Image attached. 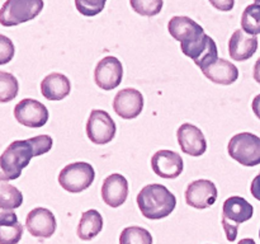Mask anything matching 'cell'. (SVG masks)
<instances>
[{
	"mask_svg": "<svg viewBox=\"0 0 260 244\" xmlns=\"http://www.w3.org/2000/svg\"><path fill=\"white\" fill-rule=\"evenodd\" d=\"M52 137L38 135L27 140H15L0 155V180H14L20 177L22 170L30 163L32 158L40 157L51 150Z\"/></svg>",
	"mask_w": 260,
	"mask_h": 244,
	"instance_id": "1",
	"label": "cell"
},
{
	"mask_svg": "<svg viewBox=\"0 0 260 244\" xmlns=\"http://www.w3.org/2000/svg\"><path fill=\"white\" fill-rule=\"evenodd\" d=\"M137 206L142 215L150 220L168 218L177 206V197L165 186L147 185L137 195Z\"/></svg>",
	"mask_w": 260,
	"mask_h": 244,
	"instance_id": "2",
	"label": "cell"
},
{
	"mask_svg": "<svg viewBox=\"0 0 260 244\" xmlns=\"http://www.w3.org/2000/svg\"><path fill=\"white\" fill-rule=\"evenodd\" d=\"M254 207L248 200L240 196H231L222 206V228L229 241H235L239 225L250 220Z\"/></svg>",
	"mask_w": 260,
	"mask_h": 244,
	"instance_id": "3",
	"label": "cell"
},
{
	"mask_svg": "<svg viewBox=\"0 0 260 244\" xmlns=\"http://www.w3.org/2000/svg\"><path fill=\"white\" fill-rule=\"evenodd\" d=\"M43 0H7L0 8V24L15 27L35 19L42 12Z\"/></svg>",
	"mask_w": 260,
	"mask_h": 244,
	"instance_id": "4",
	"label": "cell"
},
{
	"mask_svg": "<svg viewBox=\"0 0 260 244\" xmlns=\"http://www.w3.org/2000/svg\"><path fill=\"white\" fill-rule=\"evenodd\" d=\"M58 183L61 187L70 193H80L88 190L95 179V170L90 163H70L58 174Z\"/></svg>",
	"mask_w": 260,
	"mask_h": 244,
	"instance_id": "5",
	"label": "cell"
},
{
	"mask_svg": "<svg viewBox=\"0 0 260 244\" xmlns=\"http://www.w3.org/2000/svg\"><path fill=\"white\" fill-rule=\"evenodd\" d=\"M229 155L245 167L260 164V137L251 132L234 135L229 141Z\"/></svg>",
	"mask_w": 260,
	"mask_h": 244,
	"instance_id": "6",
	"label": "cell"
},
{
	"mask_svg": "<svg viewBox=\"0 0 260 244\" xmlns=\"http://www.w3.org/2000/svg\"><path fill=\"white\" fill-rule=\"evenodd\" d=\"M116 122L104 109H93L86 122V136L93 144L106 145L114 139Z\"/></svg>",
	"mask_w": 260,
	"mask_h": 244,
	"instance_id": "7",
	"label": "cell"
},
{
	"mask_svg": "<svg viewBox=\"0 0 260 244\" xmlns=\"http://www.w3.org/2000/svg\"><path fill=\"white\" fill-rule=\"evenodd\" d=\"M14 117L23 126L38 129L47 124L50 113L43 103L32 98H24L14 107Z\"/></svg>",
	"mask_w": 260,
	"mask_h": 244,
	"instance_id": "8",
	"label": "cell"
},
{
	"mask_svg": "<svg viewBox=\"0 0 260 244\" xmlns=\"http://www.w3.org/2000/svg\"><path fill=\"white\" fill-rule=\"evenodd\" d=\"M123 78V66L114 56L102 58L94 70V81L103 90H113L121 84Z\"/></svg>",
	"mask_w": 260,
	"mask_h": 244,
	"instance_id": "9",
	"label": "cell"
},
{
	"mask_svg": "<svg viewBox=\"0 0 260 244\" xmlns=\"http://www.w3.org/2000/svg\"><path fill=\"white\" fill-rule=\"evenodd\" d=\"M217 187L210 179H197L185 190V202L198 210L211 207L217 200Z\"/></svg>",
	"mask_w": 260,
	"mask_h": 244,
	"instance_id": "10",
	"label": "cell"
},
{
	"mask_svg": "<svg viewBox=\"0 0 260 244\" xmlns=\"http://www.w3.org/2000/svg\"><path fill=\"white\" fill-rule=\"evenodd\" d=\"M25 228L32 236L47 239L55 234L57 221L51 210L45 207H36L28 212L25 218Z\"/></svg>",
	"mask_w": 260,
	"mask_h": 244,
	"instance_id": "11",
	"label": "cell"
},
{
	"mask_svg": "<svg viewBox=\"0 0 260 244\" xmlns=\"http://www.w3.org/2000/svg\"><path fill=\"white\" fill-rule=\"evenodd\" d=\"M113 109L121 118L134 119L141 114L144 109V97L135 88H124L116 94L113 99Z\"/></svg>",
	"mask_w": 260,
	"mask_h": 244,
	"instance_id": "12",
	"label": "cell"
},
{
	"mask_svg": "<svg viewBox=\"0 0 260 244\" xmlns=\"http://www.w3.org/2000/svg\"><path fill=\"white\" fill-rule=\"evenodd\" d=\"M151 168L154 173L165 179H175L183 172V159L178 152L172 150H159L151 158Z\"/></svg>",
	"mask_w": 260,
	"mask_h": 244,
	"instance_id": "13",
	"label": "cell"
},
{
	"mask_svg": "<svg viewBox=\"0 0 260 244\" xmlns=\"http://www.w3.org/2000/svg\"><path fill=\"white\" fill-rule=\"evenodd\" d=\"M168 30L175 41H179L180 45L193 42L206 33L202 25L185 15L173 17L168 23Z\"/></svg>",
	"mask_w": 260,
	"mask_h": 244,
	"instance_id": "14",
	"label": "cell"
},
{
	"mask_svg": "<svg viewBox=\"0 0 260 244\" xmlns=\"http://www.w3.org/2000/svg\"><path fill=\"white\" fill-rule=\"evenodd\" d=\"M178 142L183 152L192 157H201L207 150V141L203 132L192 124H183L177 131Z\"/></svg>",
	"mask_w": 260,
	"mask_h": 244,
	"instance_id": "15",
	"label": "cell"
},
{
	"mask_svg": "<svg viewBox=\"0 0 260 244\" xmlns=\"http://www.w3.org/2000/svg\"><path fill=\"white\" fill-rule=\"evenodd\" d=\"M101 193L104 203L114 208L119 207L128 197V182L122 174L113 173L103 180Z\"/></svg>",
	"mask_w": 260,
	"mask_h": 244,
	"instance_id": "16",
	"label": "cell"
},
{
	"mask_svg": "<svg viewBox=\"0 0 260 244\" xmlns=\"http://www.w3.org/2000/svg\"><path fill=\"white\" fill-rule=\"evenodd\" d=\"M256 36L249 35L243 29H236L229 40V55L234 61H246L258 50Z\"/></svg>",
	"mask_w": 260,
	"mask_h": 244,
	"instance_id": "17",
	"label": "cell"
},
{
	"mask_svg": "<svg viewBox=\"0 0 260 244\" xmlns=\"http://www.w3.org/2000/svg\"><path fill=\"white\" fill-rule=\"evenodd\" d=\"M71 83L61 73H51L41 81V93L47 101H62L70 94Z\"/></svg>",
	"mask_w": 260,
	"mask_h": 244,
	"instance_id": "18",
	"label": "cell"
},
{
	"mask_svg": "<svg viewBox=\"0 0 260 244\" xmlns=\"http://www.w3.org/2000/svg\"><path fill=\"white\" fill-rule=\"evenodd\" d=\"M202 73L208 80L221 85H231L239 79V69L226 58H217L207 68L202 69Z\"/></svg>",
	"mask_w": 260,
	"mask_h": 244,
	"instance_id": "19",
	"label": "cell"
},
{
	"mask_svg": "<svg viewBox=\"0 0 260 244\" xmlns=\"http://www.w3.org/2000/svg\"><path fill=\"white\" fill-rule=\"evenodd\" d=\"M23 235V225L13 210L0 211V244H18Z\"/></svg>",
	"mask_w": 260,
	"mask_h": 244,
	"instance_id": "20",
	"label": "cell"
},
{
	"mask_svg": "<svg viewBox=\"0 0 260 244\" xmlns=\"http://www.w3.org/2000/svg\"><path fill=\"white\" fill-rule=\"evenodd\" d=\"M102 229H103V218L101 212L90 208L81 215L76 234L81 240H91L101 233Z\"/></svg>",
	"mask_w": 260,
	"mask_h": 244,
	"instance_id": "21",
	"label": "cell"
},
{
	"mask_svg": "<svg viewBox=\"0 0 260 244\" xmlns=\"http://www.w3.org/2000/svg\"><path fill=\"white\" fill-rule=\"evenodd\" d=\"M23 203V195L15 186L0 180V211L14 210Z\"/></svg>",
	"mask_w": 260,
	"mask_h": 244,
	"instance_id": "22",
	"label": "cell"
},
{
	"mask_svg": "<svg viewBox=\"0 0 260 244\" xmlns=\"http://www.w3.org/2000/svg\"><path fill=\"white\" fill-rule=\"evenodd\" d=\"M241 28L249 35H260V4L248 5L241 15Z\"/></svg>",
	"mask_w": 260,
	"mask_h": 244,
	"instance_id": "23",
	"label": "cell"
},
{
	"mask_svg": "<svg viewBox=\"0 0 260 244\" xmlns=\"http://www.w3.org/2000/svg\"><path fill=\"white\" fill-rule=\"evenodd\" d=\"M119 244H152V235L141 226H127L119 235Z\"/></svg>",
	"mask_w": 260,
	"mask_h": 244,
	"instance_id": "24",
	"label": "cell"
},
{
	"mask_svg": "<svg viewBox=\"0 0 260 244\" xmlns=\"http://www.w3.org/2000/svg\"><path fill=\"white\" fill-rule=\"evenodd\" d=\"M19 92V83L13 74L0 71V103L12 102Z\"/></svg>",
	"mask_w": 260,
	"mask_h": 244,
	"instance_id": "25",
	"label": "cell"
},
{
	"mask_svg": "<svg viewBox=\"0 0 260 244\" xmlns=\"http://www.w3.org/2000/svg\"><path fill=\"white\" fill-rule=\"evenodd\" d=\"M131 8L142 17H155L162 10L164 0H129Z\"/></svg>",
	"mask_w": 260,
	"mask_h": 244,
	"instance_id": "26",
	"label": "cell"
},
{
	"mask_svg": "<svg viewBox=\"0 0 260 244\" xmlns=\"http://www.w3.org/2000/svg\"><path fill=\"white\" fill-rule=\"evenodd\" d=\"M107 0H75L76 10L84 17H95L103 12Z\"/></svg>",
	"mask_w": 260,
	"mask_h": 244,
	"instance_id": "27",
	"label": "cell"
},
{
	"mask_svg": "<svg viewBox=\"0 0 260 244\" xmlns=\"http://www.w3.org/2000/svg\"><path fill=\"white\" fill-rule=\"evenodd\" d=\"M15 47L13 41L4 35H0V65L10 63L14 57Z\"/></svg>",
	"mask_w": 260,
	"mask_h": 244,
	"instance_id": "28",
	"label": "cell"
},
{
	"mask_svg": "<svg viewBox=\"0 0 260 244\" xmlns=\"http://www.w3.org/2000/svg\"><path fill=\"white\" fill-rule=\"evenodd\" d=\"M208 2L220 12H230L235 7V0H208Z\"/></svg>",
	"mask_w": 260,
	"mask_h": 244,
	"instance_id": "29",
	"label": "cell"
},
{
	"mask_svg": "<svg viewBox=\"0 0 260 244\" xmlns=\"http://www.w3.org/2000/svg\"><path fill=\"white\" fill-rule=\"evenodd\" d=\"M250 192L255 200L260 201V172H259V174L254 178L253 182H251Z\"/></svg>",
	"mask_w": 260,
	"mask_h": 244,
	"instance_id": "30",
	"label": "cell"
},
{
	"mask_svg": "<svg viewBox=\"0 0 260 244\" xmlns=\"http://www.w3.org/2000/svg\"><path fill=\"white\" fill-rule=\"evenodd\" d=\"M251 108H253L254 114L260 119V94L253 99V103H251Z\"/></svg>",
	"mask_w": 260,
	"mask_h": 244,
	"instance_id": "31",
	"label": "cell"
},
{
	"mask_svg": "<svg viewBox=\"0 0 260 244\" xmlns=\"http://www.w3.org/2000/svg\"><path fill=\"white\" fill-rule=\"evenodd\" d=\"M253 76L255 79L256 83L260 84V57L256 60L255 65H254V70H253Z\"/></svg>",
	"mask_w": 260,
	"mask_h": 244,
	"instance_id": "32",
	"label": "cell"
},
{
	"mask_svg": "<svg viewBox=\"0 0 260 244\" xmlns=\"http://www.w3.org/2000/svg\"><path fill=\"white\" fill-rule=\"evenodd\" d=\"M238 244H256L255 240L251 238H245V239H241Z\"/></svg>",
	"mask_w": 260,
	"mask_h": 244,
	"instance_id": "33",
	"label": "cell"
},
{
	"mask_svg": "<svg viewBox=\"0 0 260 244\" xmlns=\"http://www.w3.org/2000/svg\"><path fill=\"white\" fill-rule=\"evenodd\" d=\"M254 3H256V4H260V0H254Z\"/></svg>",
	"mask_w": 260,
	"mask_h": 244,
	"instance_id": "34",
	"label": "cell"
},
{
	"mask_svg": "<svg viewBox=\"0 0 260 244\" xmlns=\"http://www.w3.org/2000/svg\"><path fill=\"white\" fill-rule=\"evenodd\" d=\"M259 238H260V230H259Z\"/></svg>",
	"mask_w": 260,
	"mask_h": 244,
	"instance_id": "35",
	"label": "cell"
}]
</instances>
